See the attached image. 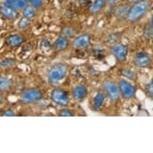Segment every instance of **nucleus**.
Returning <instances> with one entry per match:
<instances>
[{
    "instance_id": "16",
    "label": "nucleus",
    "mask_w": 153,
    "mask_h": 153,
    "mask_svg": "<svg viewBox=\"0 0 153 153\" xmlns=\"http://www.w3.org/2000/svg\"><path fill=\"white\" fill-rule=\"evenodd\" d=\"M0 15H1L3 18L7 19V20H14V19H16L17 16H18V12L3 4V5L0 6Z\"/></svg>"
},
{
    "instance_id": "14",
    "label": "nucleus",
    "mask_w": 153,
    "mask_h": 153,
    "mask_svg": "<svg viewBox=\"0 0 153 153\" xmlns=\"http://www.w3.org/2000/svg\"><path fill=\"white\" fill-rule=\"evenodd\" d=\"M106 4H107L106 0H94V2H93L91 6L89 7V13L92 15L99 14V13H101L104 10Z\"/></svg>"
},
{
    "instance_id": "4",
    "label": "nucleus",
    "mask_w": 153,
    "mask_h": 153,
    "mask_svg": "<svg viewBox=\"0 0 153 153\" xmlns=\"http://www.w3.org/2000/svg\"><path fill=\"white\" fill-rule=\"evenodd\" d=\"M102 91L106 95V97L114 103L119 102L120 98V92L118 88V83L113 79H104L102 82Z\"/></svg>"
},
{
    "instance_id": "2",
    "label": "nucleus",
    "mask_w": 153,
    "mask_h": 153,
    "mask_svg": "<svg viewBox=\"0 0 153 153\" xmlns=\"http://www.w3.org/2000/svg\"><path fill=\"white\" fill-rule=\"evenodd\" d=\"M69 74V67L64 62H57L49 69L47 73V81L49 85L56 87L67 78Z\"/></svg>"
},
{
    "instance_id": "26",
    "label": "nucleus",
    "mask_w": 153,
    "mask_h": 153,
    "mask_svg": "<svg viewBox=\"0 0 153 153\" xmlns=\"http://www.w3.org/2000/svg\"><path fill=\"white\" fill-rule=\"evenodd\" d=\"M0 116L2 117H14V116H17V113L15 111L10 108H7V109H4L0 113Z\"/></svg>"
},
{
    "instance_id": "9",
    "label": "nucleus",
    "mask_w": 153,
    "mask_h": 153,
    "mask_svg": "<svg viewBox=\"0 0 153 153\" xmlns=\"http://www.w3.org/2000/svg\"><path fill=\"white\" fill-rule=\"evenodd\" d=\"M88 95H89V89L85 83L75 85L71 89V96H72V99L75 102H83L87 99Z\"/></svg>"
},
{
    "instance_id": "21",
    "label": "nucleus",
    "mask_w": 153,
    "mask_h": 153,
    "mask_svg": "<svg viewBox=\"0 0 153 153\" xmlns=\"http://www.w3.org/2000/svg\"><path fill=\"white\" fill-rule=\"evenodd\" d=\"M16 64H17L16 59L7 57V59H3L0 61V68H3V69L12 68V67H14Z\"/></svg>"
},
{
    "instance_id": "13",
    "label": "nucleus",
    "mask_w": 153,
    "mask_h": 153,
    "mask_svg": "<svg viewBox=\"0 0 153 153\" xmlns=\"http://www.w3.org/2000/svg\"><path fill=\"white\" fill-rule=\"evenodd\" d=\"M28 4H29V2L26 1V0H5V1H4V5L17 10V12L22 10L23 8L26 7Z\"/></svg>"
},
{
    "instance_id": "28",
    "label": "nucleus",
    "mask_w": 153,
    "mask_h": 153,
    "mask_svg": "<svg viewBox=\"0 0 153 153\" xmlns=\"http://www.w3.org/2000/svg\"><path fill=\"white\" fill-rule=\"evenodd\" d=\"M106 2H107V5H109V6H115L116 4L119 2V0H106Z\"/></svg>"
},
{
    "instance_id": "1",
    "label": "nucleus",
    "mask_w": 153,
    "mask_h": 153,
    "mask_svg": "<svg viewBox=\"0 0 153 153\" xmlns=\"http://www.w3.org/2000/svg\"><path fill=\"white\" fill-rule=\"evenodd\" d=\"M150 7H151V2L149 0H142V1L132 3L130 7H128L125 19L129 23L139 22L148 14Z\"/></svg>"
},
{
    "instance_id": "10",
    "label": "nucleus",
    "mask_w": 153,
    "mask_h": 153,
    "mask_svg": "<svg viewBox=\"0 0 153 153\" xmlns=\"http://www.w3.org/2000/svg\"><path fill=\"white\" fill-rule=\"evenodd\" d=\"M92 36L88 33H81L78 36H75L72 41V46L75 49H85L91 45Z\"/></svg>"
},
{
    "instance_id": "27",
    "label": "nucleus",
    "mask_w": 153,
    "mask_h": 153,
    "mask_svg": "<svg viewBox=\"0 0 153 153\" xmlns=\"http://www.w3.org/2000/svg\"><path fill=\"white\" fill-rule=\"evenodd\" d=\"M44 1L45 0H30L29 4H30L32 7H34L36 10H38V8L42 7L43 4H44Z\"/></svg>"
},
{
    "instance_id": "15",
    "label": "nucleus",
    "mask_w": 153,
    "mask_h": 153,
    "mask_svg": "<svg viewBox=\"0 0 153 153\" xmlns=\"http://www.w3.org/2000/svg\"><path fill=\"white\" fill-rule=\"evenodd\" d=\"M120 74L123 78L127 79L129 81H137V73L134 69L125 67L120 70Z\"/></svg>"
},
{
    "instance_id": "17",
    "label": "nucleus",
    "mask_w": 153,
    "mask_h": 153,
    "mask_svg": "<svg viewBox=\"0 0 153 153\" xmlns=\"http://www.w3.org/2000/svg\"><path fill=\"white\" fill-rule=\"evenodd\" d=\"M70 46V41H69L68 38L66 36H59V38L55 40L54 42V49L56 51H64L66 49H68V47Z\"/></svg>"
},
{
    "instance_id": "6",
    "label": "nucleus",
    "mask_w": 153,
    "mask_h": 153,
    "mask_svg": "<svg viewBox=\"0 0 153 153\" xmlns=\"http://www.w3.org/2000/svg\"><path fill=\"white\" fill-rule=\"evenodd\" d=\"M118 88H119L120 96L122 97L124 100H131L135 97L137 95V88L132 83V81H129L125 78L119 79L118 81Z\"/></svg>"
},
{
    "instance_id": "12",
    "label": "nucleus",
    "mask_w": 153,
    "mask_h": 153,
    "mask_svg": "<svg viewBox=\"0 0 153 153\" xmlns=\"http://www.w3.org/2000/svg\"><path fill=\"white\" fill-rule=\"evenodd\" d=\"M107 97L106 95L104 94L103 91H99L95 94V96L93 97L92 100V109L95 111H99L104 105L105 101H106Z\"/></svg>"
},
{
    "instance_id": "20",
    "label": "nucleus",
    "mask_w": 153,
    "mask_h": 153,
    "mask_svg": "<svg viewBox=\"0 0 153 153\" xmlns=\"http://www.w3.org/2000/svg\"><path fill=\"white\" fill-rule=\"evenodd\" d=\"M144 36L147 41H151L153 38V25H152V18L150 19V22L147 23L145 29H144Z\"/></svg>"
},
{
    "instance_id": "22",
    "label": "nucleus",
    "mask_w": 153,
    "mask_h": 153,
    "mask_svg": "<svg viewBox=\"0 0 153 153\" xmlns=\"http://www.w3.org/2000/svg\"><path fill=\"white\" fill-rule=\"evenodd\" d=\"M75 34H76V30L71 26H66L61 30V36H66V38H68V39L74 38Z\"/></svg>"
},
{
    "instance_id": "5",
    "label": "nucleus",
    "mask_w": 153,
    "mask_h": 153,
    "mask_svg": "<svg viewBox=\"0 0 153 153\" xmlns=\"http://www.w3.org/2000/svg\"><path fill=\"white\" fill-rule=\"evenodd\" d=\"M50 99L53 103L62 107L68 106L70 104V94L67 90L59 87H54L50 93Z\"/></svg>"
},
{
    "instance_id": "24",
    "label": "nucleus",
    "mask_w": 153,
    "mask_h": 153,
    "mask_svg": "<svg viewBox=\"0 0 153 153\" xmlns=\"http://www.w3.org/2000/svg\"><path fill=\"white\" fill-rule=\"evenodd\" d=\"M145 93L147 95V97L149 99H153V82L152 80H150L149 82L146 83L145 85Z\"/></svg>"
},
{
    "instance_id": "18",
    "label": "nucleus",
    "mask_w": 153,
    "mask_h": 153,
    "mask_svg": "<svg viewBox=\"0 0 153 153\" xmlns=\"http://www.w3.org/2000/svg\"><path fill=\"white\" fill-rule=\"evenodd\" d=\"M13 87V81L7 76H0V91L2 93L10 91Z\"/></svg>"
},
{
    "instance_id": "25",
    "label": "nucleus",
    "mask_w": 153,
    "mask_h": 153,
    "mask_svg": "<svg viewBox=\"0 0 153 153\" xmlns=\"http://www.w3.org/2000/svg\"><path fill=\"white\" fill-rule=\"evenodd\" d=\"M18 27L20 29H26L27 27H29V20H27L26 18H21L20 20H19V22H18Z\"/></svg>"
},
{
    "instance_id": "23",
    "label": "nucleus",
    "mask_w": 153,
    "mask_h": 153,
    "mask_svg": "<svg viewBox=\"0 0 153 153\" xmlns=\"http://www.w3.org/2000/svg\"><path fill=\"white\" fill-rule=\"evenodd\" d=\"M57 115L59 117H73V116H75V111L73 109L69 108L68 106H65L57 111Z\"/></svg>"
},
{
    "instance_id": "3",
    "label": "nucleus",
    "mask_w": 153,
    "mask_h": 153,
    "mask_svg": "<svg viewBox=\"0 0 153 153\" xmlns=\"http://www.w3.org/2000/svg\"><path fill=\"white\" fill-rule=\"evenodd\" d=\"M44 97L43 92L41 89L38 88H29V89L24 90L21 93L19 100L22 104H33L39 101H41Z\"/></svg>"
},
{
    "instance_id": "7",
    "label": "nucleus",
    "mask_w": 153,
    "mask_h": 153,
    "mask_svg": "<svg viewBox=\"0 0 153 153\" xmlns=\"http://www.w3.org/2000/svg\"><path fill=\"white\" fill-rule=\"evenodd\" d=\"M111 55L115 57V59L119 62H125L128 59V53L129 49L128 46L122 43H117V44L113 45L111 48Z\"/></svg>"
},
{
    "instance_id": "31",
    "label": "nucleus",
    "mask_w": 153,
    "mask_h": 153,
    "mask_svg": "<svg viewBox=\"0 0 153 153\" xmlns=\"http://www.w3.org/2000/svg\"><path fill=\"white\" fill-rule=\"evenodd\" d=\"M26 1H28V2H30V0H26Z\"/></svg>"
},
{
    "instance_id": "29",
    "label": "nucleus",
    "mask_w": 153,
    "mask_h": 153,
    "mask_svg": "<svg viewBox=\"0 0 153 153\" xmlns=\"http://www.w3.org/2000/svg\"><path fill=\"white\" fill-rule=\"evenodd\" d=\"M3 100H4V97H3V93L0 91V105L3 103Z\"/></svg>"
},
{
    "instance_id": "30",
    "label": "nucleus",
    "mask_w": 153,
    "mask_h": 153,
    "mask_svg": "<svg viewBox=\"0 0 153 153\" xmlns=\"http://www.w3.org/2000/svg\"><path fill=\"white\" fill-rule=\"evenodd\" d=\"M139 1H142V0H127V2H129V3H135V2H139Z\"/></svg>"
},
{
    "instance_id": "8",
    "label": "nucleus",
    "mask_w": 153,
    "mask_h": 153,
    "mask_svg": "<svg viewBox=\"0 0 153 153\" xmlns=\"http://www.w3.org/2000/svg\"><path fill=\"white\" fill-rule=\"evenodd\" d=\"M152 64V57L147 51H139L133 57V65L139 69L150 68Z\"/></svg>"
},
{
    "instance_id": "11",
    "label": "nucleus",
    "mask_w": 153,
    "mask_h": 153,
    "mask_svg": "<svg viewBox=\"0 0 153 153\" xmlns=\"http://www.w3.org/2000/svg\"><path fill=\"white\" fill-rule=\"evenodd\" d=\"M25 42V38L20 33H13L5 38V44L10 48H18Z\"/></svg>"
},
{
    "instance_id": "19",
    "label": "nucleus",
    "mask_w": 153,
    "mask_h": 153,
    "mask_svg": "<svg viewBox=\"0 0 153 153\" xmlns=\"http://www.w3.org/2000/svg\"><path fill=\"white\" fill-rule=\"evenodd\" d=\"M22 16H23V18H26L27 20L30 21V20H32V19L36 18V10L34 7H32L30 4H28L26 7H24L22 10Z\"/></svg>"
}]
</instances>
